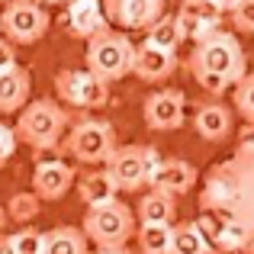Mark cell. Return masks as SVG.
<instances>
[{
	"label": "cell",
	"instance_id": "obj_35",
	"mask_svg": "<svg viewBox=\"0 0 254 254\" xmlns=\"http://www.w3.org/2000/svg\"><path fill=\"white\" fill-rule=\"evenodd\" d=\"M245 254H254V229L248 232V245H245Z\"/></svg>",
	"mask_w": 254,
	"mask_h": 254
},
{
	"label": "cell",
	"instance_id": "obj_19",
	"mask_svg": "<svg viewBox=\"0 0 254 254\" xmlns=\"http://www.w3.org/2000/svg\"><path fill=\"white\" fill-rule=\"evenodd\" d=\"M39 254H90L87 251V235L81 229H71V225H58V229L42 235Z\"/></svg>",
	"mask_w": 254,
	"mask_h": 254
},
{
	"label": "cell",
	"instance_id": "obj_28",
	"mask_svg": "<svg viewBox=\"0 0 254 254\" xmlns=\"http://www.w3.org/2000/svg\"><path fill=\"white\" fill-rule=\"evenodd\" d=\"M232 23L238 32L254 36V0H238V6L232 10Z\"/></svg>",
	"mask_w": 254,
	"mask_h": 254
},
{
	"label": "cell",
	"instance_id": "obj_36",
	"mask_svg": "<svg viewBox=\"0 0 254 254\" xmlns=\"http://www.w3.org/2000/svg\"><path fill=\"white\" fill-rule=\"evenodd\" d=\"M3 225H6V212L0 209V229H3Z\"/></svg>",
	"mask_w": 254,
	"mask_h": 254
},
{
	"label": "cell",
	"instance_id": "obj_13",
	"mask_svg": "<svg viewBox=\"0 0 254 254\" xmlns=\"http://www.w3.org/2000/svg\"><path fill=\"white\" fill-rule=\"evenodd\" d=\"M110 26L103 10V0H68V13H64V29L74 39H90Z\"/></svg>",
	"mask_w": 254,
	"mask_h": 254
},
{
	"label": "cell",
	"instance_id": "obj_22",
	"mask_svg": "<svg viewBox=\"0 0 254 254\" xmlns=\"http://www.w3.org/2000/svg\"><path fill=\"white\" fill-rule=\"evenodd\" d=\"M148 45L155 49H164V52H177V45L184 42V32H180V23H177V13H161L155 23L148 26Z\"/></svg>",
	"mask_w": 254,
	"mask_h": 254
},
{
	"label": "cell",
	"instance_id": "obj_37",
	"mask_svg": "<svg viewBox=\"0 0 254 254\" xmlns=\"http://www.w3.org/2000/svg\"><path fill=\"white\" fill-rule=\"evenodd\" d=\"M39 3H68V0H39Z\"/></svg>",
	"mask_w": 254,
	"mask_h": 254
},
{
	"label": "cell",
	"instance_id": "obj_16",
	"mask_svg": "<svg viewBox=\"0 0 254 254\" xmlns=\"http://www.w3.org/2000/svg\"><path fill=\"white\" fill-rule=\"evenodd\" d=\"M196 177L199 174L190 161H184V158H164L158 164V171L151 174L148 187L151 190H164L171 196H180V193H190L196 187Z\"/></svg>",
	"mask_w": 254,
	"mask_h": 254
},
{
	"label": "cell",
	"instance_id": "obj_3",
	"mask_svg": "<svg viewBox=\"0 0 254 254\" xmlns=\"http://www.w3.org/2000/svg\"><path fill=\"white\" fill-rule=\"evenodd\" d=\"M132 58H135V45L126 32H113L106 26L103 32L87 39V71H93L106 84L132 74Z\"/></svg>",
	"mask_w": 254,
	"mask_h": 254
},
{
	"label": "cell",
	"instance_id": "obj_34",
	"mask_svg": "<svg viewBox=\"0 0 254 254\" xmlns=\"http://www.w3.org/2000/svg\"><path fill=\"white\" fill-rule=\"evenodd\" d=\"M97 254H129V251H126V245H119V248H100Z\"/></svg>",
	"mask_w": 254,
	"mask_h": 254
},
{
	"label": "cell",
	"instance_id": "obj_21",
	"mask_svg": "<svg viewBox=\"0 0 254 254\" xmlns=\"http://www.w3.org/2000/svg\"><path fill=\"white\" fill-rule=\"evenodd\" d=\"M174 216H177V203H174L171 193L164 190H151L138 199V219L142 222H161V225H171Z\"/></svg>",
	"mask_w": 254,
	"mask_h": 254
},
{
	"label": "cell",
	"instance_id": "obj_30",
	"mask_svg": "<svg viewBox=\"0 0 254 254\" xmlns=\"http://www.w3.org/2000/svg\"><path fill=\"white\" fill-rule=\"evenodd\" d=\"M13 151H16V132L0 123V168L13 158Z\"/></svg>",
	"mask_w": 254,
	"mask_h": 254
},
{
	"label": "cell",
	"instance_id": "obj_25",
	"mask_svg": "<svg viewBox=\"0 0 254 254\" xmlns=\"http://www.w3.org/2000/svg\"><path fill=\"white\" fill-rule=\"evenodd\" d=\"M248 225L235 222V219H219V235H216V251H245L248 245Z\"/></svg>",
	"mask_w": 254,
	"mask_h": 254
},
{
	"label": "cell",
	"instance_id": "obj_20",
	"mask_svg": "<svg viewBox=\"0 0 254 254\" xmlns=\"http://www.w3.org/2000/svg\"><path fill=\"white\" fill-rule=\"evenodd\" d=\"M116 193H119V187L113 184V177L106 171H90V174H84L81 184H77V196L87 203V209H90V206L113 203V199H116Z\"/></svg>",
	"mask_w": 254,
	"mask_h": 254
},
{
	"label": "cell",
	"instance_id": "obj_23",
	"mask_svg": "<svg viewBox=\"0 0 254 254\" xmlns=\"http://www.w3.org/2000/svg\"><path fill=\"white\" fill-rule=\"evenodd\" d=\"M209 242L203 238V232L196 229V222H184L171 229V254H209Z\"/></svg>",
	"mask_w": 254,
	"mask_h": 254
},
{
	"label": "cell",
	"instance_id": "obj_26",
	"mask_svg": "<svg viewBox=\"0 0 254 254\" xmlns=\"http://www.w3.org/2000/svg\"><path fill=\"white\" fill-rule=\"evenodd\" d=\"M39 206H42V199H39L36 193H16V196L10 199L6 216H10L13 222H32V219L39 216Z\"/></svg>",
	"mask_w": 254,
	"mask_h": 254
},
{
	"label": "cell",
	"instance_id": "obj_17",
	"mask_svg": "<svg viewBox=\"0 0 254 254\" xmlns=\"http://www.w3.org/2000/svg\"><path fill=\"white\" fill-rule=\"evenodd\" d=\"M193 126H196L199 138H206V142H225L232 135V110L216 103V100L203 103L193 116Z\"/></svg>",
	"mask_w": 254,
	"mask_h": 254
},
{
	"label": "cell",
	"instance_id": "obj_32",
	"mask_svg": "<svg viewBox=\"0 0 254 254\" xmlns=\"http://www.w3.org/2000/svg\"><path fill=\"white\" fill-rule=\"evenodd\" d=\"M212 6H216V10H222V13H232L238 6V0H209Z\"/></svg>",
	"mask_w": 254,
	"mask_h": 254
},
{
	"label": "cell",
	"instance_id": "obj_24",
	"mask_svg": "<svg viewBox=\"0 0 254 254\" xmlns=\"http://www.w3.org/2000/svg\"><path fill=\"white\" fill-rule=\"evenodd\" d=\"M138 248H142V254H171V225L142 222V229H138Z\"/></svg>",
	"mask_w": 254,
	"mask_h": 254
},
{
	"label": "cell",
	"instance_id": "obj_10",
	"mask_svg": "<svg viewBox=\"0 0 254 254\" xmlns=\"http://www.w3.org/2000/svg\"><path fill=\"white\" fill-rule=\"evenodd\" d=\"M184 113H187V100L180 90H158L145 100V126L155 132H171L184 126Z\"/></svg>",
	"mask_w": 254,
	"mask_h": 254
},
{
	"label": "cell",
	"instance_id": "obj_7",
	"mask_svg": "<svg viewBox=\"0 0 254 254\" xmlns=\"http://www.w3.org/2000/svg\"><path fill=\"white\" fill-rule=\"evenodd\" d=\"M68 151L81 164H106V158L116 151V132L103 119H81L68 132Z\"/></svg>",
	"mask_w": 254,
	"mask_h": 254
},
{
	"label": "cell",
	"instance_id": "obj_38",
	"mask_svg": "<svg viewBox=\"0 0 254 254\" xmlns=\"http://www.w3.org/2000/svg\"><path fill=\"white\" fill-rule=\"evenodd\" d=\"M0 3H3V0H0ZM6 3H10V0H6Z\"/></svg>",
	"mask_w": 254,
	"mask_h": 254
},
{
	"label": "cell",
	"instance_id": "obj_31",
	"mask_svg": "<svg viewBox=\"0 0 254 254\" xmlns=\"http://www.w3.org/2000/svg\"><path fill=\"white\" fill-rule=\"evenodd\" d=\"M16 64V49L10 39H0V71H10Z\"/></svg>",
	"mask_w": 254,
	"mask_h": 254
},
{
	"label": "cell",
	"instance_id": "obj_5",
	"mask_svg": "<svg viewBox=\"0 0 254 254\" xmlns=\"http://www.w3.org/2000/svg\"><path fill=\"white\" fill-rule=\"evenodd\" d=\"M161 161L164 158L158 155V148H151V145H126V148L116 145V151L106 158V174L113 177V184H116L119 190L135 193V190H142V187H148L151 174L158 171Z\"/></svg>",
	"mask_w": 254,
	"mask_h": 254
},
{
	"label": "cell",
	"instance_id": "obj_14",
	"mask_svg": "<svg viewBox=\"0 0 254 254\" xmlns=\"http://www.w3.org/2000/svg\"><path fill=\"white\" fill-rule=\"evenodd\" d=\"M177 71V55L155 45H135V58H132V74L145 84H161Z\"/></svg>",
	"mask_w": 254,
	"mask_h": 254
},
{
	"label": "cell",
	"instance_id": "obj_2",
	"mask_svg": "<svg viewBox=\"0 0 254 254\" xmlns=\"http://www.w3.org/2000/svg\"><path fill=\"white\" fill-rule=\"evenodd\" d=\"M190 71L206 93L219 97L248 74V62H245L238 39L225 29H216L212 36L196 42V49L190 55Z\"/></svg>",
	"mask_w": 254,
	"mask_h": 254
},
{
	"label": "cell",
	"instance_id": "obj_1",
	"mask_svg": "<svg viewBox=\"0 0 254 254\" xmlns=\"http://www.w3.org/2000/svg\"><path fill=\"white\" fill-rule=\"evenodd\" d=\"M203 212H212L219 219L254 229V151L238 148L229 161L216 164L206 174L203 193H199Z\"/></svg>",
	"mask_w": 254,
	"mask_h": 254
},
{
	"label": "cell",
	"instance_id": "obj_12",
	"mask_svg": "<svg viewBox=\"0 0 254 254\" xmlns=\"http://www.w3.org/2000/svg\"><path fill=\"white\" fill-rule=\"evenodd\" d=\"M177 23H180V32H184V39H193V42H199V39L212 36L216 29H222V10H216V6L209 3V0H184L177 10Z\"/></svg>",
	"mask_w": 254,
	"mask_h": 254
},
{
	"label": "cell",
	"instance_id": "obj_18",
	"mask_svg": "<svg viewBox=\"0 0 254 254\" xmlns=\"http://www.w3.org/2000/svg\"><path fill=\"white\" fill-rule=\"evenodd\" d=\"M32 90V77L26 68L13 64L10 71H0V113H16L26 106Z\"/></svg>",
	"mask_w": 254,
	"mask_h": 254
},
{
	"label": "cell",
	"instance_id": "obj_9",
	"mask_svg": "<svg viewBox=\"0 0 254 254\" xmlns=\"http://www.w3.org/2000/svg\"><path fill=\"white\" fill-rule=\"evenodd\" d=\"M0 26H3L10 42L29 45L49 32V13L42 10L39 0H10L3 16H0Z\"/></svg>",
	"mask_w": 254,
	"mask_h": 254
},
{
	"label": "cell",
	"instance_id": "obj_15",
	"mask_svg": "<svg viewBox=\"0 0 254 254\" xmlns=\"http://www.w3.org/2000/svg\"><path fill=\"white\" fill-rule=\"evenodd\" d=\"M71 184H74V168L58 158L39 161L36 174H32V193L39 199H62L71 190Z\"/></svg>",
	"mask_w": 254,
	"mask_h": 254
},
{
	"label": "cell",
	"instance_id": "obj_8",
	"mask_svg": "<svg viewBox=\"0 0 254 254\" xmlns=\"http://www.w3.org/2000/svg\"><path fill=\"white\" fill-rule=\"evenodd\" d=\"M55 93L77 110H100L110 100L106 81H100L93 71H74V68H64L55 74Z\"/></svg>",
	"mask_w": 254,
	"mask_h": 254
},
{
	"label": "cell",
	"instance_id": "obj_33",
	"mask_svg": "<svg viewBox=\"0 0 254 254\" xmlns=\"http://www.w3.org/2000/svg\"><path fill=\"white\" fill-rule=\"evenodd\" d=\"M0 254H16V245H13V235L0 238Z\"/></svg>",
	"mask_w": 254,
	"mask_h": 254
},
{
	"label": "cell",
	"instance_id": "obj_29",
	"mask_svg": "<svg viewBox=\"0 0 254 254\" xmlns=\"http://www.w3.org/2000/svg\"><path fill=\"white\" fill-rule=\"evenodd\" d=\"M13 245H16V254H39V245H42V235L36 229H23L13 235Z\"/></svg>",
	"mask_w": 254,
	"mask_h": 254
},
{
	"label": "cell",
	"instance_id": "obj_11",
	"mask_svg": "<svg viewBox=\"0 0 254 254\" xmlns=\"http://www.w3.org/2000/svg\"><path fill=\"white\" fill-rule=\"evenodd\" d=\"M106 19L123 29H148L164 13V0H103Z\"/></svg>",
	"mask_w": 254,
	"mask_h": 254
},
{
	"label": "cell",
	"instance_id": "obj_6",
	"mask_svg": "<svg viewBox=\"0 0 254 254\" xmlns=\"http://www.w3.org/2000/svg\"><path fill=\"white\" fill-rule=\"evenodd\" d=\"M84 235L100 248H119L135 235V216L119 199L106 206H90L84 216Z\"/></svg>",
	"mask_w": 254,
	"mask_h": 254
},
{
	"label": "cell",
	"instance_id": "obj_4",
	"mask_svg": "<svg viewBox=\"0 0 254 254\" xmlns=\"http://www.w3.org/2000/svg\"><path fill=\"white\" fill-rule=\"evenodd\" d=\"M64 126H68V113L55 100H32L19 113L16 138H23L36 151H52L58 145V138H62Z\"/></svg>",
	"mask_w": 254,
	"mask_h": 254
},
{
	"label": "cell",
	"instance_id": "obj_27",
	"mask_svg": "<svg viewBox=\"0 0 254 254\" xmlns=\"http://www.w3.org/2000/svg\"><path fill=\"white\" fill-rule=\"evenodd\" d=\"M235 110L245 116V123H254V71L235 84Z\"/></svg>",
	"mask_w": 254,
	"mask_h": 254
}]
</instances>
